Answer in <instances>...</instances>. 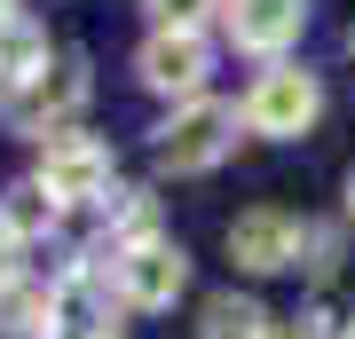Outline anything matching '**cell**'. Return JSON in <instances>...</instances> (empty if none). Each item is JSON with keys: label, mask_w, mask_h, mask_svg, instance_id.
Returning <instances> with one entry per match:
<instances>
[{"label": "cell", "mask_w": 355, "mask_h": 339, "mask_svg": "<svg viewBox=\"0 0 355 339\" xmlns=\"http://www.w3.org/2000/svg\"><path fill=\"white\" fill-rule=\"evenodd\" d=\"M55 339H119V324H64Z\"/></svg>", "instance_id": "obj_18"}, {"label": "cell", "mask_w": 355, "mask_h": 339, "mask_svg": "<svg viewBox=\"0 0 355 339\" xmlns=\"http://www.w3.org/2000/svg\"><path fill=\"white\" fill-rule=\"evenodd\" d=\"M261 339H308V324H300V315H268Z\"/></svg>", "instance_id": "obj_17"}, {"label": "cell", "mask_w": 355, "mask_h": 339, "mask_svg": "<svg viewBox=\"0 0 355 339\" xmlns=\"http://www.w3.org/2000/svg\"><path fill=\"white\" fill-rule=\"evenodd\" d=\"M0 229H8L16 245H48L55 229H64V205H55L48 189L24 174V182H8V189H0Z\"/></svg>", "instance_id": "obj_11"}, {"label": "cell", "mask_w": 355, "mask_h": 339, "mask_svg": "<svg viewBox=\"0 0 355 339\" xmlns=\"http://www.w3.org/2000/svg\"><path fill=\"white\" fill-rule=\"evenodd\" d=\"M300 245H308V221L284 214V205H253V214L229 221V261H237L245 277H284V268H300Z\"/></svg>", "instance_id": "obj_7"}, {"label": "cell", "mask_w": 355, "mask_h": 339, "mask_svg": "<svg viewBox=\"0 0 355 339\" xmlns=\"http://www.w3.org/2000/svg\"><path fill=\"white\" fill-rule=\"evenodd\" d=\"M87 95H95V71H87V55H55L40 79H24V87H8L0 95V126L8 134H24V142H48V134H71V119L87 111Z\"/></svg>", "instance_id": "obj_1"}, {"label": "cell", "mask_w": 355, "mask_h": 339, "mask_svg": "<svg viewBox=\"0 0 355 339\" xmlns=\"http://www.w3.org/2000/svg\"><path fill=\"white\" fill-rule=\"evenodd\" d=\"M48 63H55V55H48V32H40V16L8 8V16H0V95L24 87V79H40Z\"/></svg>", "instance_id": "obj_10"}, {"label": "cell", "mask_w": 355, "mask_h": 339, "mask_svg": "<svg viewBox=\"0 0 355 339\" xmlns=\"http://www.w3.org/2000/svg\"><path fill=\"white\" fill-rule=\"evenodd\" d=\"M142 8H150V32H198L221 0H142Z\"/></svg>", "instance_id": "obj_14"}, {"label": "cell", "mask_w": 355, "mask_h": 339, "mask_svg": "<svg viewBox=\"0 0 355 339\" xmlns=\"http://www.w3.org/2000/svg\"><path fill=\"white\" fill-rule=\"evenodd\" d=\"M0 339H55V277H16L0 292Z\"/></svg>", "instance_id": "obj_9"}, {"label": "cell", "mask_w": 355, "mask_h": 339, "mask_svg": "<svg viewBox=\"0 0 355 339\" xmlns=\"http://www.w3.org/2000/svg\"><path fill=\"white\" fill-rule=\"evenodd\" d=\"M347 48H355V32H347Z\"/></svg>", "instance_id": "obj_22"}, {"label": "cell", "mask_w": 355, "mask_h": 339, "mask_svg": "<svg viewBox=\"0 0 355 339\" xmlns=\"http://www.w3.org/2000/svg\"><path fill=\"white\" fill-rule=\"evenodd\" d=\"M8 8H16V0H0V16H8Z\"/></svg>", "instance_id": "obj_21"}, {"label": "cell", "mask_w": 355, "mask_h": 339, "mask_svg": "<svg viewBox=\"0 0 355 339\" xmlns=\"http://www.w3.org/2000/svg\"><path fill=\"white\" fill-rule=\"evenodd\" d=\"M221 24H229V48L284 63V48H300L308 32V0H221Z\"/></svg>", "instance_id": "obj_8"}, {"label": "cell", "mask_w": 355, "mask_h": 339, "mask_svg": "<svg viewBox=\"0 0 355 339\" xmlns=\"http://www.w3.org/2000/svg\"><path fill=\"white\" fill-rule=\"evenodd\" d=\"M237 103H214V95H198V103H182V111H166L158 119V134H150V158H158V174H214V166L237 150Z\"/></svg>", "instance_id": "obj_2"}, {"label": "cell", "mask_w": 355, "mask_h": 339, "mask_svg": "<svg viewBox=\"0 0 355 339\" xmlns=\"http://www.w3.org/2000/svg\"><path fill=\"white\" fill-rule=\"evenodd\" d=\"M347 221H355V174H347Z\"/></svg>", "instance_id": "obj_19"}, {"label": "cell", "mask_w": 355, "mask_h": 339, "mask_svg": "<svg viewBox=\"0 0 355 339\" xmlns=\"http://www.w3.org/2000/svg\"><path fill=\"white\" fill-rule=\"evenodd\" d=\"M111 292H119V308H142V315L174 308L182 292H190V252H182L174 237H150V245H135V252H111Z\"/></svg>", "instance_id": "obj_5"}, {"label": "cell", "mask_w": 355, "mask_h": 339, "mask_svg": "<svg viewBox=\"0 0 355 339\" xmlns=\"http://www.w3.org/2000/svg\"><path fill=\"white\" fill-rule=\"evenodd\" d=\"M261 324H268V308L253 292H214L198 308V339H261Z\"/></svg>", "instance_id": "obj_13"}, {"label": "cell", "mask_w": 355, "mask_h": 339, "mask_svg": "<svg viewBox=\"0 0 355 339\" xmlns=\"http://www.w3.org/2000/svg\"><path fill=\"white\" fill-rule=\"evenodd\" d=\"M340 339H355V315H347V331H340Z\"/></svg>", "instance_id": "obj_20"}, {"label": "cell", "mask_w": 355, "mask_h": 339, "mask_svg": "<svg viewBox=\"0 0 355 339\" xmlns=\"http://www.w3.org/2000/svg\"><path fill=\"white\" fill-rule=\"evenodd\" d=\"M300 268H308V277H331V268H340V237L308 221V245H300Z\"/></svg>", "instance_id": "obj_15"}, {"label": "cell", "mask_w": 355, "mask_h": 339, "mask_svg": "<svg viewBox=\"0 0 355 339\" xmlns=\"http://www.w3.org/2000/svg\"><path fill=\"white\" fill-rule=\"evenodd\" d=\"M16 277H24V245H16V237H8V229H0V292H8Z\"/></svg>", "instance_id": "obj_16"}, {"label": "cell", "mask_w": 355, "mask_h": 339, "mask_svg": "<svg viewBox=\"0 0 355 339\" xmlns=\"http://www.w3.org/2000/svg\"><path fill=\"white\" fill-rule=\"evenodd\" d=\"M135 79L150 95H166L182 111V103L205 95V79H214V48H205V32H150L135 48Z\"/></svg>", "instance_id": "obj_6"}, {"label": "cell", "mask_w": 355, "mask_h": 339, "mask_svg": "<svg viewBox=\"0 0 355 339\" xmlns=\"http://www.w3.org/2000/svg\"><path fill=\"white\" fill-rule=\"evenodd\" d=\"M237 119H245V134H261V142H300L308 126L324 119V79L300 71V63H268L253 87H245Z\"/></svg>", "instance_id": "obj_3"}, {"label": "cell", "mask_w": 355, "mask_h": 339, "mask_svg": "<svg viewBox=\"0 0 355 339\" xmlns=\"http://www.w3.org/2000/svg\"><path fill=\"white\" fill-rule=\"evenodd\" d=\"M32 182L48 189V198L64 205V214H71V205H103V198L119 189L111 142L79 134V126H71V134H48V142H40V174H32Z\"/></svg>", "instance_id": "obj_4"}, {"label": "cell", "mask_w": 355, "mask_h": 339, "mask_svg": "<svg viewBox=\"0 0 355 339\" xmlns=\"http://www.w3.org/2000/svg\"><path fill=\"white\" fill-rule=\"evenodd\" d=\"M103 229H111V252L150 245V237H158V198H150V189H127V182H119L111 198H103Z\"/></svg>", "instance_id": "obj_12"}]
</instances>
